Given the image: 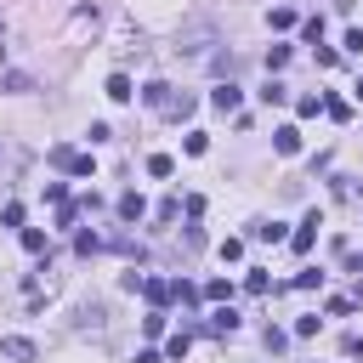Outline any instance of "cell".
<instances>
[{"instance_id":"5b68a950","label":"cell","mask_w":363,"mask_h":363,"mask_svg":"<svg viewBox=\"0 0 363 363\" xmlns=\"http://www.w3.org/2000/svg\"><path fill=\"white\" fill-rule=\"evenodd\" d=\"M250 239H267V244H279V239H284V227H279V221H250Z\"/></svg>"},{"instance_id":"3957f363","label":"cell","mask_w":363,"mask_h":363,"mask_svg":"<svg viewBox=\"0 0 363 363\" xmlns=\"http://www.w3.org/2000/svg\"><path fill=\"white\" fill-rule=\"evenodd\" d=\"M210 103H216L221 114H233V108H239V85H216V91H210Z\"/></svg>"},{"instance_id":"30bf717a","label":"cell","mask_w":363,"mask_h":363,"mask_svg":"<svg viewBox=\"0 0 363 363\" xmlns=\"http://www.w3.org/2000/svg\"><path fill=\"white\" fill-rule=\"evenodd\" d=\"M312 239H318V216H306V221H301V233H295L290 244H295V250H312Z\"/></svg>"},{"instance_id":"5bb4252c","label":"cell","mask_w":363,"mask_h":363,"mask_svg":"<svg viewBox=\"0 0 363 363\" xmlns=\"http://www.w3.org/2000/svg\"><path fill=\"white\" fill-rule=\"evenodd\" d=\"M108 97H114V103H131V80H125V74L108 80Z\"/></svg>"},{"instance_id":"7a4b0ae2","label":"cell","mask_w":363,"mask_h":363,"mask_svg":"<svg viewBox=\"0 0 363 363\" xmlns=\"http://www.w3.org/2000/svg\"><path fill=\"white\" fill-rule=\"evenodd\" d=\"M52 165L68 176H91V154H74V148H52Z\"/></svg>"},{"instance_id":"9c48e42d","label":"cell","mask_w":363,"mask_h":363,"mask_svg":"<svg viewBox=\"0 0 363 363\" xmlns=\"http://www.w3.org/2000/svg\"><path fill=\"white\" fill-rule=\"evenodd\" d=\"M142 210H148V205H142V193H125V199H119V221H136Z\"/></svg>"},{"instance_id":"9a60e30c","label":"cell","mask_w":363,"mask_h":363,"mask_svg":"<svg viewBox=\"0 0 363 363\" xmlns=\"http://www.w3.org/2000/svg\"><path fill=\"white\" fill-rule=\"evenodd\" d=\"M0 91H34L29 74H0Z\"/></svg>"},{"instance_id":"8992f818","label":"cell","mask_w":363,"mask_h":363,"mask_svg":"<svg viewBox=\"0 0 363 363\" xmlns=\"http://www.w3.org/2000/svg\"><path fill=\"white\" fill-rule=\"evenodd\" d=\"M210 329H216V335H233V329H239V312H233V306H221V312L210 318Z\"/></svg>"},{"instance_id":"277c9868","label":"cell","mask_w":363,"mask_h":363,"mask_svg":"<svg viewBox=\"0 0 363 363\" xmlns=\"http://www.w3.org/2000/svg\"><path fill=\"white\" fill-rule=\"evenodd\" d=\"M272 148H279V154H301V131H295V125H284L279 136H272Z\"/></svg>"},{"instance_id":"7c38bea8","label":"cell","mask_w":363,"mask_h":363,"mask_svg":"<svg viewBox=\"0 0 363 363\" xmlns=\"http://www.w3.org/2000/svg\"><path fill=\"white\" fill-rule=\"evenodd\" d=\"M142 103H148V108H165V103H170V85H159V80H154V85L142 91Z\"/></svg>"},{"instance_id":"d6986e66","label":"cell","mask_w":363,"mask_h":363,"mask_svg":"<svg viewBox=\"0 0 363 363\" xmlns=\"http://www.w3.org/2000/svg\"><path fill=\"white\" fill-rule=\"evenodd\" d=\"M148 170H154V176H170L176 165H170V154H154V159H148Z\"/></svg>"},{"instance_id":"4fadbf2b","label":"cell","mask_w":363,"mask_h":363,"mask_svg":"<svg viewBox=\"0 0 363 363\" xmlns=\"http://www.w3.org/2000/svg\"><path fill=\"white\" fill-rule=\"evenodd\" d=\"M165 114H170V119H188V114H193V97H176V91H170V103H165Z\"/></svg>"},{"instance_id":"8fae6325","label":"cell","mask_w":363,"mask_h":363,"mask_svg":"<svg viewBox=\"0 0 363 363\" xmlns=\"http://www.w3.org/2000/svg\"><path fill=\"white\" fill-rule=\"evenodd\" d=\"M74 324H80V329H103V306H97V301H91V306H80V318H74Z\"/></svg>"},{"instance_id":"6da1fadb","label":"cell","mask_w":363,"mask_h":363,"mask_svg":"<svg viewBox=\"0 0 363 363\" xmlns=\"http://www.w3.org/2000/svg\"><path fill=\"white\" fill-rule=\"evenodd\" d=\"M0 357H12V363H40V346L29 335H0Z\"/></svg>"},{"instance_id":"2e32d148","label":"cell","mask_w":363,"mask_h":363,"mask_svg":"<svg viewBox=\"0 0 363 363\" xmlns=\"http://www.w3.org/2000/svg\"><path fill=\"white\" fill-rule=\"evenodd\" d=\"M255 97H261V103H284V97H290V91H284V85H279V80H267V85H261V91H255Z\"/></svg>"},{"instance_id":"e0dca14e","label":"cell","mask_w":363,"mask_h":363,"mask_svg":"<svg viewBox=\"0 0 363 363\" xmlns=\"http://www.w3.org/2000/svg\"><path fill=\"white\" fill-rule=\"evenodd\" d=\"M284 63H290V45H267V68H272V74H279Z\"/></svg>"},{"instance_id":"52a82bcc","label":"cell","mask_w":363,"mask_h":363,"mask_svg":"<svg viewBox=\"0 0 363 363\" xmlns=\"http://www.w3.org/2000/svg\"><path fill=\"white\" fill-rule=\"evenodd\" d=\"M199 40H210V29H205V23H193L188 34H182V45H176V52H205V45H199Z\"/></svg>"},{"instance_id":"ba28073f","label":"cell","mask_w":363,"mask_h":363,"mask_svg":"<svg viewBox=\"0 0 363 363\" xmlns=\"http://www.w3.org/2000/svg\"><path fill=\"white\" fill-rule=\"evenodd\" d=\"M142 295H148V301H170L176 284H165V279H142Z\"/></svg>"},{"instance_id":"ffe728a7","label":"cell","mask_w":363,"mask_h":363,"mask_svg":"<svg viewBox=\"0 0 363 363\" xmlns=\"http://www.w3.org/2000/svg\"><path fill=\"white\" fill-rule=\"evenodd\" d=\"M346 267H352V272H363V250H352V255H346Z\"/></svg>"},{"instance_id":"ac0fdd59","label":"cell","mask_w":363,"mask_h":363,"mask_svg":"<svg viewBox=\"0 0 363 363\" xmlns=\"http://www.w3.org/2000/svg\"><path fill=\"white\" fill-rule=\"evenodd\" d=\"M74 250H80V255H91V250H103V239H97V233H80V239H74Z\"/></svg>"}]
</instances>
